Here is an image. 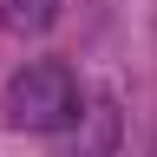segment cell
I'll return each instance as SVG.
<instances>
[{
    "mask_svg": "<svg viewBox=\"0 0 157 157\" xmlns=\"http://www.w3.org/2000/svg\"><path fill=\"white\" fill-rule=\"evenodd\" d=\"M0 111H7L13 131H66L72 118H78V78H72V66H59V59L20 66L7 78Z\"/></svg>",
    "mask_w": 157,
    "mask_h": 157,
    "instance_id": "obj_1",
    "label": "cell"
},
{
    "mask_svg": "<svg viewBox=\"0 0 157 157\" xmlns=\"http://www.w3.org/2000/svg\"><path fill=\"white\" fill-rule=\"evenodd\" d=\"M59 20V0H0V26L7 33H46Z\"/></svg>",
    "mask_w": 157,
    "mask_h": 157,
    "instance_id": "obj_2",
    "label": "cell"
}]
</instances>
